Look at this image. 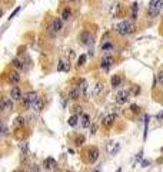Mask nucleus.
Here are the masks:
<instances>
[{
	"instance_id": "1",
	"label": "nucleus",
	"mask_w": 163,
	"mask_h": 172,
	"mask_svg": "<svg viewBox=\"0 0 163 172\" xmlns=\"http://www.w3.org/2000/svg\"><path fill=\"white\" fill-rule=\"evenodd\" d=\"M114 30L119 34H122V36H127V34L134 32V24L130 20H123V22H120V23H117L114 26Z\"/></svg>"
},
{
	"instance_id": "2",
	"label": "nucleus",
	"mask_w": 163,
	"mask_h": 172,
	"mask_svg": "<svg viewBox=\"0 0 163 172\" xmlns=\"http://www.w3.org/2000/svg\"><path fill=\"white\" fill-rule=\"evenodd\" d=\"M62 26H63V22H62V19L56 17V19H53V20H52V23H50L47 32H49L50 36H56V34L62 30Z\"/></svg>"
},
{
	"instance_id": "3",
	"label": "nucleus",
	"mask_w": 163,
	"mask_h": 172,
	"mask_svg": "<svg viewBox=\"0 0 163 172\" xmlns=\"http://www.w3.org/2000/svg\"><path fill=\"white\" fill-rule=\"evenodd\" d=\"M37 99H39V96H37L36 92H29V93H26V95L23 96V106H24L26 109H32L33 103L36 102Z\"/></svg>"
},
{
	"instance_id": "4",
	"label": "nucleus",
	"mask_w": 163,
	"mask_h": 172,
	"mask_svg": "<svg viewBox=\"0 0 163 172\" xmlns=\"http://www.w3.org/2000/svg\"><path fill=\"white\" fill-rule=\"evenodd\" d=\"M79 40L84 46H92L93 45V34L90 32H82L80 36H79Z\"/></svg>"
},
{
	"instance_id": "5",
	"label": "nucleus",
	"mask_w": 163,
	"mask_h": 172,
	"mask_svg": "<svg viewBox=\"0 0 163 172\" xmlns=\"http://www.w3.org/2000/svg\"><path fill=\"white\" fill-rule=\"evenodd\" d=\"M86 161L89 162V164H95L96 161H98V158H99V149L98 148H89L87 149V152H86Z\"/></svg>"
},
{
	"instance_id": "6",
	"label": "nucleus",
	"mask_w": 163,
	"mask_h": 172,
	"mask_svg": "<svg viewBox=\"0 0 163 172\" xmlns=\"http://www.w3.org/2000/svg\"><path fill=\"white\" fill-rule=\"evenodd\" d=\"M79 87H80L82 96H83L84 99H87V98L90 96V93H92V90H90V87H89L87 80H86V79H80V82H79Z\"/></svg>"
},
{
	"instance_id": "7",
	"label": "nucleus",
	"mask_w": 163,
	"mask_h": 172,
	"mask_svg": "<svg viewBox=\"0 0 163 172\" xmlns=\"http://www.w3.org/2000/svg\"><path fill=\"white\" fill-rule=\"evenodd\" d=\"M129 96H130V92L129 90H119L114 98H116V102L119 103V105H123V103H126L129 101Z\"/></svg>"
},
{
	"instance_id": "8",
	"label": "nucleus",
	"mask_w": 163,
	"mask_h": 172,
	"mask_svg": "<svg viewBox=\"0 0 163 172\" xmlns=\"http://www.w3.org/2000/svg\"><path fill=\"white\" fill-rule=\"evenodd\" d=\"M82 96V92H80V87L79 85H75L70 87V90H69V93H67V98L69 99H72V101H76V99H79Z\"/></svg>"
},
{
	"instance_id": "9",
	"label": "nucleus",
	"mask_w": 163,
	"mask_h": 172,
	"mask_svg": "<svg viewBox=\"0 0 163 172\" xmlns=\"http://www.w3.org/2000/svg\"><path fill=\"white\" fill-rule=\"evenodd\" d=\"M112 65H113V56H112V55H104V56L102 57L100 68L104 69V70H107V69L110 68Z\"/></svg>"
},
{
	"instance_id": "10",
	"label": "nucleus",
	"mask_w": 163,
	"mask_h": 172,
	"mask_svg": "<svg viewBox=\"0 0 163 172\" xmlns=\"http://www.w3.org/2000/svg\"><path fill=\"white\" fill-rule=\"evenodd\" d=\"M149 10H153L156 13H159L160 10H163V0H152L149 4Z\"/></svg>"
},
{
	"instance_id": "11",
	"label": "nucleus",
	"mask_w": 163,
	"mask_h": 172,
	"mask_svg": "<svg viewBox=\"0 0 163 172\" xmlns=\"http://www.w3.org/2000/svg\"><path fill=\"white\" fill-rule=\"evenodd\" d=\"M10 98H12L13 101H20V99H23V95H22V90H20L19 86H12V89H10Z\"/></svg>"
},
{
	"instance_id": "12",
	"label": "nucleus",
	"mask_w": 163,
	"mask_h": 172,
	"mask_svg": "<svg viewBox=\"0 0 163 172\" xmlns=\"http://www.w3.org/2000/svg\"><path fill=\"white\" fill-rule=\"evenodd\" d=\"M114 119H116V113H107V115L103 116L102 125H103V126H112L114 123Z\"/></svg>"
},
{
	"instance_id": "13",
	"label": "nucleus",
	"mask_w": 163,
	"mask_h": 172,
	"mask_svg": "<svg viewBox=\"0 0 163 172\" xmlns=\"http://www.w3.org/2000/svg\"><path fill=\"white\" fill-rule=\"evenodd\" d=\"M1 109L3 110H12L13 109V99L12 98H3L1 99Z\"/></svg>"
},
{
	"instance_id": "14",
	"label": "nucleus",
	"mask_w": 163,
	"mask_h": 172,
	"mask_svg": "<svg viewBox=\"0 0 163 172\" xmlns=\"http://www.w3.org/2000/svg\"><path fill=\"white\" fill-rule=\"evenodd\" d=\"M7 79H9V82H10V83H17V82L20 80V75H19V72H16V70L9 72Z\"/></svg>"
},
{
	"instance_id": "15",
	"label": "nucleus",
	"mask_w": 163,
	"mask_h": 172,
	"mask_svg": "<svg viewBox=\"0 0 163 172\" xmlns=\"http://www.w3.org/2000/svg\"><path fill=\"white\" fill-rule=\"evenodd\" d=\"M69 69H70V63L67 60H65V59H62L59 62V65H57V70L59 72H69Z\"/></svg>"
},
{
	"instance_id": "16",
	"label": "nucleus",
	"mask_w": 163,
	"mask_h": 172,
	"mask_svg": "<svg viewBox=\"0 0 163 172\" xmlns=\"http://www.w3.org/2000/svg\"><path fill=\"white\" fill-rule=\"evenodd\" d=\"M43 106H45V102H43V99L42 98H39L36 102L33 103V106H32V109L34 110V112H40L42 109H43Z\"/></svg>"
},
{
	"instance_id": "17",
	"label": "nucleus",
	"mask_w": 163,
	"mask_h": 172,
	"mask_svg": "<svg viewBox=\"0 0 163 172\" xmlns=\"http://www.w3.org/2000/svg\"><path fill=\"white\" fill-rule=\"evenodd\" d=\"M120 10H122V6H120L119 3H113L112 7H110V15L114 17L119 16V15H120Z\"/></svg>"
},
{
	"instance_id": "18",
	"label": "nucleus",
	"mask_w": 163,
	"mask_h": 172,
	"mask_svg": "<svg viewBox=\"0 0 163 172\" xmlns=\"http://www.w3.org/2000/svg\"><path fill=\"white\" fill-rule=\"evenodd\" d=\"M102 90H103V85H102L100 82H98L95 86H92V96H98V95H100Z\"/></svg>"
},
{
	"instance_id": "19",
	"label": "nucleus",
	"mask_w": 163,
	"mask_h": 172,
	"mask_svg": "<svg viewBox=\"0 0 163 172\" xmlns=\"http://www.w3.org/2000/svg\"><path fill=\"white\" fill-rule=\"evenodd\" d=\"M80 125L83 128H89L90 126V116L86 115V113H83L80 116Z\"/></svg>"
},
{
	"instance_id": "20",
	"label": "nucleus",
	"mask_w": 163,
	"mask_h": 172,
	"mask_svg": "<svg viewBox=\"0 0 163 172\" xmlns=\"http://www.w3.org/2000/svg\"><path fill=\"white\" fill-rule=\"evenodd\" d=\"M45 168H46V169H53V168H56V161H54L53 158L45 159Z\"/></svg>"
},
{
	"instance_id": "21",
	"label": "nucleus",
	"mask_w": 163,
	"mask_h": 172,
	"mask_svg": "<svg viewBox=\"0 0 163 172\" xmlns=\"http://www.w3.org/2000/svg\"><path fill=\"white\" fill-rule=\"evenodd\" d=\"M110 82H112V86H113V87H117V86H120V83H122V78H120L119 75H114Z\"/></svg>"
},
{
	"instance_id": "22",
	"label": "nucleus",
	"mask_w": 163,
	"mask_h": 172,
	"mask_svg": "<svg viewBox=\"0 0 163 172\" xmlns=\"http://www.w3.org/2000/svg\"><path fill=\"white\" fill-rule=\"evenodd\" d=\"M112 49H113V45L110 42H106V43L102 45V50L106 52V55H109V52H112Z\"/></svg>"
},
{
	"instance_id": "23",
	"label": "nucleus",
	"mask_w": 163,
	"mask_h": 172,
	"mask_svg": "<svg viewBox=\"0 0 163 172\" xmlns=\"http://www.w3.org/2000/svg\"><path fill=\"white\" fill-rule=\"evenodd\" d=\"M13 66L17 69H23L24 68V63H23V60L22 59H19V57H15L13 59Z\"/></svg>"
},
{
	"instance_id": "24",
	"label": "nucleus",
	"mask_w": 163,
	"mask_h": 172,
	"mask_svg": "<svg viewBox=\"0 0 163 172\" xmlns=\"http://www.w3.org/2000/svg\"><path fill=\"white\" fill-rule=\"evenodd\" d=\"M70 16H72L70 9H69V7L63 9V12H62V19H63V20H69V19H70Z\"/></svg>"
},
{
	"instance_id": "25",
	"label": "nucleus",
	"mask_w": 163,
	"mask_h": 172,
	"mask_svg": "<svg viewBox=\"0 0 163 172\" xmlns=\"http://www.w3.org/2000/svg\"><path fill=\"white\" fill-rule=\"evenodd\" d=\"M77 120H79V116H77V115H73V116L69 118L67 123H69L70 126H76V125H77Z\"/></svg>"
},
{
	"instance_id": "26",
	"label": "nucleus",
	"mask_w": 163,
	"mask_h": 172,
	"mask_svg": "<svg viewBox=\"0 0 163 172\" xmlns=\"http://www.w3.org/2000/svg\"><path fill=\"white\" fill-rule=\"evenodd\" d=\"M137 10H139V4L137 3H133L132 4V19H136L137 17Z\"/></svg>"
},
{
	"instance_id": "27",
	"label": "nucleus",
	"mask_w": 163,
	"mask_h": 172,
	"mask_svg": "<svg viewBox=\"0 0 163 172\" xmlns=\"http://www.w3.org/2000/svg\"><path fill=\"white\" fill-rule=\"evenodd\" d=\"M86 63V55H80V57H79V62H77V66L80 68Z\"/></svg>"
},
{
	"instance_id": "28",
	"label": "nucleus",
	"mask_w": 163,
	"mask_h": 172,
	"mask_svg": "<svg viewBox=\"0 0 163 172\" xmlns=\"http://www.w3.org/2000/svg\"><path fill=\"white\" fill-rule=\"evenodd\" d=\"M15 123H16V125H24V118H23V116H17L16 120H15Z\"/></svg>"
},
{
	"instance_id": "29",
	"label": "nucleus",
	"mask_w": 163,
	"mask_h": 172,
	"mask_svg": "<svg viewBox=\"0 0 163 172\" xmlns=\"http://www.w3.org/2000/svg\"><path fill=\"white\" fill-rule=\"evenodd\" d=\"M7 134H9V132H7V128H6V125L3 123V125H1V135H3V136H6Z\"/></svg>"
},
{
	"instance_id": "30",
	"label": "nucleus",
	"mask_w": 163,
	"mask_h": 172,
	"mask_svg": "<svg viewBox=\"0 0 163 172\" xmlns=\"http://www.w3.org/2000/svg\"><path fill=\"white\" fill-rule=\"evenodd\" d=\"M157 82H159L160 85H163V70L159 72V75H157Z\"/></svg>"
},
{
	"instance_id": "31",
	"label": "nucleus",
	"mask_w": 163,
	"mask_h": 172,
	"mask_svg": "<svg viewBox=\"0 0 163 172\" xmlns=\"http://www.w3.org/2000/svg\"><path fill=\"white\" fill-rule=\"evenodd\" d=\"M147 122H149V116H145V138L147 135Z\"/></svg>"
},
{
	"instance_id": "32",
	"label": "nucleus",
	"mask_w": 163,
	"mask_h": 172,
	"mask_svg": "<svg viewBox=\"0 0 163 172\" xmlns=\"http://www.w3.org/2000/svg\"><path fill=\"white\" fill-rule=\"evenodd\" d=\"M19 12H20V6H19V7H16V10H15V12H13V13L10 15V17H9V19L12 20V19H13V17H15V16H16L17 13H19Z\"/></svg>"
},
{
	"instance_id": "33",
	"label": "nucleus",
	"mask_w": 163,
	"mask_h": 172,
	"mask_svg": "<svg viewBox=\"0 0 163 172\" xmlns=\"http://www.w3.org/2000/svg\"><path fill=\"white\" fill-rule=\"evenodd\" d=\"M130 109H132V112H133V113L139 112V106H137V105H132V106H130Z\"/></svg>"
},
{
	"instance_id": "34",
	"label": "nucleus",
	"mask_w": 163,
	"mask_h": 172,
	"mask_svg": "<svg viewBox=\"0 0 163 172\" xmlns=\"http://www.w3.org/2000/svg\"><path fill=\"white\" fill-rule=\"evenodd\" d=\"M132 90H133V93H134V95H137V93L140 92V87H139V86H133V87H132Z\"/></svg>"
},
{
	"instance_id": "35",
	"label": "nucleus",
	"mask_w": 163,
	"mask_h": 172,
	"mask_svg": "<svg viewBox=\"0 0 163 172\" xmlns=\"http://www.w3.org/2000/svg\"><path fill=\"white\" fill-rule=\"evenodd\" d=\"M30 172H39V168H37V165H33L32 168H30Z\"/></svg>"
},
{
	"instance_id": "36",
	"label": "nucleus",
	"mask_w": 163,
	"mask_h": 172,
	"mask_svg": "<svg viewBox=\"0 0 163 172\" xmlns=\"http://www.w3.org/2000/svg\"><path fill=\"white\" fill-rule=\"evenodd\" d=\"M20 149L26 152V151H27V145H26V143H23V145H20Z\"/></svg>"
},
{
	"instance_id": "37",
	"label": "nucleus",
	"mask_w": 163,
	"mask_h": 172,
	"mask_svg": "<svg viewBox=\"0 0 163 172\" xmlns=\"http://www.w3.org/2000/svg\"><path fill=\"white\" fill-rule=\"evenodd\" d=\"M83 141H84V139H83V136H80V138H77V141H76V142H77V145H80Z\"/></svg>"
},
{
	"instance_id": "38",
	"label": "nucleus",
	"mask_w": 163,
	"mask_h": 172,
	"mask_svg": "<svg viewBox=\"0 0 163 172\" xmlns=\"http://www.w3.org/2000/svg\"><path fill=\"white\" fill-rule=\"evenodd\" d=\"M142 155H143V152H139V154H137V156H136V159H137V161H140V159H142Z\"/></svg>"
},
{
	"instance_id": "39",
	"label": "nucleus",
	"mask_w": 163,
	"mask_h": 172,
	"mask_svg": "<svg viewBox=\"0 0 163 172\" xmlns=\"http://www.w3.org/2000/svg\"><path fill=\"white\" fill-rule=\"evenodd\" d=\"M149 164H150L149 161H142V166H147Z\"/></svg>"
},
{
	"instance_id": "40",
	"label": "nucleus",
	"mask_w": 163,
	"mask_h": 172,
	"mask_svg": "<svg viewBox=\"0 0 163 172\" xmlns=\"http://www.w3.org/2000/svg\"><path fill=\"white\" fill-rule=\"evenodd\" d=\"M92 134H96V126H95V125L92 126Z\"/></svg>"
},
{
	"instance_id": "41",
	"label": "nucleus",
	"mask_w": 163,
	"mask_h": 172,
	"mask_svg": "<svg viewBox=\"0 0 163 172\" xmlns=\"http://www.w3.org/2000/svg\"><path fill=\"white\" fill-rule=\"evenodd\" d=\"M116 172H122V169H120V168H119V169H117V171H116Z\"/></svg>"
},
{
	"instance_id": "42",
	"label": "nucleus",
	"mask_w": 163,
	"mask_h": 172,
	"mask_svg": "<svg viewBox=\"0 0 163 172\" xmlns=\"http://www.w3.org/2000/svg\"><path fill=\"white\" fill-rule=\"evenodd\" d=\"M15 172H23V171H15Z\"/></svg>"
},
{
	"instance_id": "43",
	"label": "nucleus",
	"mask_w": 163,
	"mask_h": 172,
	"mask_svg": "<svg viewBox=\"0 0 163 172\" xmlns=\"http://www.w3.org/2000/svg\"><path fill=\"white\" fill-rule=\"evenodd\" d=\"M69 1H75V0H69Z\"/></svg>"
}]
</instances>
